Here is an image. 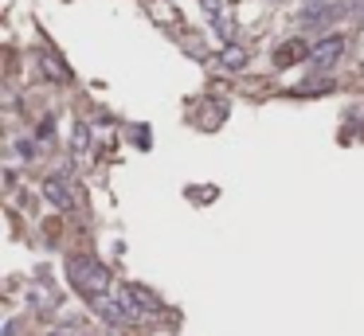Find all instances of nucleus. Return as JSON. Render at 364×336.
<instances>
[{
	"label": "nucleus",
	"mask_w": 364,
	"mask_h": 336,
	"mask_svg": "<svg viewBox=\"0 0 364 336\" xmlns=\"http://www.w3.org/2000/svg\"><path fill=\"white\" fill-rule=\"evenodd\" d=\"M67 277H71V286H75L78 294H86V297L106 294V286H110V270L102 266V262H94V258H71Z\"/></svg>",
	"instance_id": "f257e3e1"
},
{
	"label": "nucleus",
	"mask_w": 364,
	"mask_h": 336,
	"mask_svg": "<svg viewBox=\"0 0 364 336\" xmlns=\"http://www.w3.org/2000/svg\"><path fill=\"white\" fill-rule=\"evenodd\" d=\"M341 51H345V35H325L322 43H314V55L310 59H314L317 71H329L341 59Z\"/></svg>",
	"instance_id": "f03ea898"
},
{
	"label": "nucleus",
	"mask_w": 364,
	"mask_h": 336,
	"mask_svg": "<svg viewBox=\"0 0 364 336\" xmlns=\"http://www.w3.org/2000/svg\"><path fill=\"white\" fill-rule=\"evenodd\" d=\"M310 55H314V47L305 40H286V43L274 47V67H294V63L310 59Z\"/></svg>",
	"instance_id": "7ed1b4c3"
},
{
	"label": "nucleus",
	"mask_w": 364,
	"mask_h": 336,
	"mask_svg": "<svg viewBox=\"0 0 364 336\" xmlns=\"http://www.w3.org/2000/svg\"><path fill=\"white\" fill-rule=\"evenodd\" d=\"M43 196H47V203L51 208H75V196H71V188L63 184V176H47L43 180Z\"/></svg>",
	"instance_id": "20e7f679"
},
{
	"label": "nucleus",
	"mask_w": 364,
	"mask_h": 336,
	"mask_svg": "<svg viewBox=\"0 0 364 336\" xmlns=\"http://www.w3.org/2000/svg\"><path fill=\"white\" fill-rule=\"evenodd\" d=\"M40 71H43V78H51V83H67L71 78L67 63H59L51 51H40Z\"/></svg>",
	"instance_id": "39448f33"
},
{
	"label": "nucleus",
	"mask_w": 364,
	"mask_h": 336,
	"mask_svg": "<svg viewBox=\"0 0 364 336\" xmlns=\"http://www.w3.org/2000/svg\"><path fill=\"white\" fill-rule=\"evenodd\" d=\"M247 59H251V55H247L239 43H231V40H228V47L220 51V63H223L228 71H243V67H247Z\"/></svg>",
	"instance_id": "423d86ee"
},
{
	"label": "nucleus",
	"mask_w": 364,
	"mask_h": 336,
	"mask_svg": "<svg viewBox=\"0 0 364 336\" xmlns=\"http://www.w3.org/2000/svg\"><path fill=\"white\" fill-rule=\"evenodd\" d=\"M329 90H333L329 78H317V83H314V78H305V86H294L298 98H305V94H329Z\"/></svg>",
	"instance_id": "0eeeda50"
},
{
	"label": "nucleus",
	"mask_w": 364,
	"mask_h": 336,
	"mask_svg": "<svg viewBox=\"0 0 364 336\" xmlns=\"http://www.w3.org/2000/svg\"><path fill=\"white\" fill-rule=\"evenodd\" d=\"M129 294H134V301H137V305H141V309H145V313H157V309H161V305L153 301V294H145V289H141V286H129Z\"/></svg>",
	"instance_id": "6e6552de"
},
{
	"label": "nucleus",
	"mask_w": 364,
	"mask_h": 336,
	"mask_svg": "<svg viewBox=\"0 0 364 336\" xmlns=\"http://www.w3.org/2000/svg\"><path fill=\"white\" fill-rule=\"evenodd\" d=\"M86 141H90V129L75 126V152H86Z\"/></svg>",
	"instance_id": "1a4fd4ad"
},
{
	"label": "nucleus",
	"mask_w": 364,
	"mask_h": 336,
	"mask_svg": "<svg viewBox=\"0 0 364 336\" xmlns=\"http://www.w3.org/2000/svg\"><path fill=\"white\" fill-rule=\"evenodd\" d=\"M212 28H216V32L223 35V40H231V24H228V20L220 16V12H216V16H212Z\"/></svg>",
	"instance_id": "9d476101"
},
{
	"label": "nucleus",
	"mask_w": 364,
	"mask_h": 336,
	"mask_svg": "<svg viewBox=\"0 0 364 336\" xmlns=\"http://www.w3.org/2000/svg\"><path fill=\"white\" fill-rule=\"evenodd\" d=\"M16 149H20V157H35V145L32 141H16Z\"/></svg>",
	"instance_id": "9b49d317"
}]
</instances>
